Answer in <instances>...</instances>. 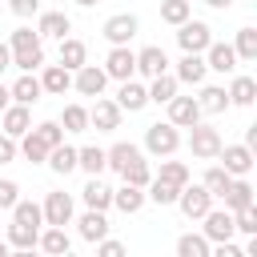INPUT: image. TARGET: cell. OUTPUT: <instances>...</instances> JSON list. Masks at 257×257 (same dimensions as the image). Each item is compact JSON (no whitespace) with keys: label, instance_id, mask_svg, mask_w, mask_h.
Instances as JSON below:
<instances>
[{"label":"cell","instance_id":"6da1fadb","mask_svg":"<svg viewBox=\"0 0 257 257\" xmlns=\"http://www.w3.org/2000/svg\"><path fill=\"white\" fill-rule=\"evenodd\" d=\"M177 44H181L185 56H205V48L213 44V28L205 20H185L177 28Z\"/></svg>","mask_w":257,"mask_h":257},{"label":"cell","instance_id":"7a4b0ae2","mask_svg":"<svg viewBox=\"0 0 257 257\" xmlns=\"http://www.w3.org/2000/svg\"><path fill=\"white\" fill-rule=\"evenodd\" d=\"M145 149H149L153 157H173V153L181 149V128H173L169 120L149 124V128H145Z\"/></svg>","mask_w":257,"mask_h":257},{"label":"cell","instance_id":"3957f363","mask_svg":"<svg viewBox=\"0 0 257 257\" xmlns=\"http://www.w3.org/2000/svg\"><path fill=\"white\" fill-rule=\"evenodd\" d=\"M40 213H44V229H64V225H72V197L64 189H56L44 197Z\"/></svg>","mask_w":257,"mask_h":257},{"label":"cell","instance_id":"277c9868","mask_svg":"<svg viewBox=\"0 0 257 257\" xmlns=\"http://www.w3.org/2000/svg\"><path fill=\"white\" fill-rule=\"evenodd\" d=\"M137 28H141V20L133 16V12H116V16H108L104 20V40L112 44V48H128V40L137 36Z\"/></svg>","mask_w":257,"mask_h":257},{"label":"cell","instance_id":"5b68a950","mask_svg":"<svg viewBox=\"0 0 257 257\" xmlns=\"http://www.w3.org/2000/svg\"><path fill=\"white\" fill-rule=\"evenodd\" d=\"M221 133L213 128V124H193V133H189V149H193V157L197 161H217V153H221Z\"/></svg>","mask_w":257,"mask_h":257},{"label":"cell","instance_id":"8992f818","mask_svg":"<svg viewBox=\"0 0 257 257\" xmlns=\"http://www.w3.org/2000/svg\"><path fill=\"white\" fill-rule=\"evenodd\" d=\"M201 221H205L201 237H205L209 245H225V241H233V233H237V229H233V213H229V209H209Z\"/></svg>","mask_w":257,"mask_h":257},{"label":"cell","instance_id":"52a82bcc","mask_svg":"<svg viewBox=\"0 0 257 257\" xmlns=\"http://www.w3.org/2000/svg\"><path fill=\"white\" fill-rule=\"evenodd\" d=\"M104 76L108 80H133L137 76V52L133 48H108V56H104Z\"/></svg>","mask_w":257,"mask_h":257},{"label":"cell","instance_id":"ba28073f","mask_svg":"<svg viewBox=\"0 0 257 257\" xmlns=\"http://www.w3.org/2000/svg\"><path fill=\"white\" fill-rule=\"evenodd\" d=\"M217 161H221V169H225L229 177H249V169H253V149H245V145H221Z\"/></svg>","mask_w":257,"mask_h":257},{"label":"cell","instance_id":"9c48e42d","mask_svg":"<svg viewBox=\"0 0 257 257\" xmlns=\"http://www.w3.org/2000/svg\"><path fill=\"white\" fill-rule=\"evenodd\" d=\"M177 209H181L189 221H201V217L213 209V197H209L201 185H185V189H181V197H177Z\"/></svg>","mask_w":257,"mask_h":257},{"label":"cell","instance_id":"30bf717a","mask_svg":"<svg viewBox=\"0 0 257 257\" xmlns=\"http://www.w3.org/2000/svg\"><path fill=\"white\" fill-rule=\"evenodd\" d=\"M165 72H169V56H165L161 44H149V48L137 52V76L157 80V76H165Z\"/></svg>","mask_w":257,"mask_h":257},{"label":"cell","instance_id":"8fae6325","mask_svg":"<svg viewBox=\"0 0 257 257\" xmlns=\"http://www.w3.org/2000/svg\"><path fill=\"white\" fill-rule=\"evenodd\" d=\"M120 108L112 104V100H104V96H96V104L88 108V128H96V133H116L120 128Z\"/></svg>","mask_w":257,"mask_h":257},{"label":"cell","instance_id":"7c38bea8","mask_svg":"<svg viewBox=\"0 0 257 257\" xmlns=\"http://www.w3.org/2000/svg\"><path fill=\"white\" fill-rule=\"evenodd\" d=\"M28 128H32V108H24V104H8V108L0 112V133H4V137L20 141Z\"/></svg>","mask_w":257,"mask_h":257},{"label":"cell","instance_id":"4fadbf2b","mask_svg":"<svg viewBox=\"0 0 257 257\" xmlns=\"http://www.w3.org/2000/svg\"><path fill=\"white\" fill-rule=\"evenodd\" d=\"M104 84H108V76H104V68H96V64H84V68L72 72V88H76L80 96H100Z\"/></svg>","mask_w":257,"mask_h":257},{"label":"cell","instance_id":"5bb4252c","mask_svg":"<svg viewBox=\"0 0 257 257\" xmlns=\"http://www.w3.org/2000/svg\"><path fill=\"white\" fill-rule=\"evenodd\" d=\"M169 124H173V128H193V124H201L197 100H193V96H173V100H169Z\"/></svg>","mask_w":257,"mask_h":257},{"label":"cell","instance_id":"9a60e30c","mask_svg":"<svg viewBox=\"0 0 257 257\" xmlns=\"http://www.w3.org/2000/svg\"><path fill=\"white\" fill-rule=\"evenodd\" d=\"M120 112H141L145 104H149V92H145V84L141 80H120V88H116V100H112Z\"/></svg>","mask_w":257,"mask_h":257},{"label":"cell","instance_id":"2e32d148","mask_svg":"<svg viewBox=\"0 0 257 257\" xmlns=\"http://www.w3.org/2000/svg\"><path fill=\"white\" fill-rule=\"evenodd\" d=\"M205 68H213V72H237V52H233V44L213 40V44L205 48Z\"/></svg>","mask_w":257,"mask_h":257},{"label":"cell","instance_id":"e0dca14e","mask_svg":"<svg viewBox=\"0 0 257 257\" xmlns=\"http://www.w3.org/2000/svg\"><path fill=\"white\" fill-rule=\"evenodd\" d=\"M8 92H12V104H24V108H32L40 96H44V88H40V80L32 76V72H24V76H16L12 84H8Z\"/></svg>","mask_w":257,"mask_h":257},{"label":"cell","instance_id":"ac0fdd59","mask_svg":"<svg viewBox=\"0 0 257 257\" xmlns=\"http://www.w3.org/2000/svg\"><path fill=\"white\" fill-rule=\"evenodd\" d=\"M76 233H80L88 245H96V241H104V237H108V217H104V213L84 209V213L76 217Z\"/></svg>","mask_w":257,"mask_h":257},{"label":"cell","instance_id":"d6986e66","mask_svg":"<svg viewBox=\"0 0 257 257\" xmlns=\"http://www.w3.org/2000/svg\"><path fill=\"white\" fill-rule=\"evenodd\" d=\"M36 80H40V88H44L48 96H64V92L72 88V72L60 68V64H44V72H40Z\"/></svg>","mask_w":257,"mask_h":257},{"label":"cell","instance_id":"ffe728a7","mask_svg":"<svg viewBox=\"0 0 257 257\" xmlns=\"http://www.w3.org/2000/svg\"><path fill=\"white\" fill-rule=\"evenodd\" d=\"M133 161H141V149L133 141H116L112 149H104V169H112V173H124Z\"/></svg>","mask_w":257,"mask_h":257},{"label":"cell","instance_id":"44dd1931","mask_svg":"<svg viewBox=\"0 0 257 257\" xmlns=\"http://www.w3.org/2000/svg\"><path fill=\"white\" fill-rule=\"evenodd\" d=\"M177 84H205V76H209V68H205V56H181L177 60Z\"/></svg>","mask_w":257,"mask_h":257},{"label":"cell","instance_id":"7402d4cb","mask_svg":"<svg viewBox=\"0 0 257 257\" xmlns=\"http://www.w3.org/2000/svg\"><path fill=\"white\" fill-rule=\"evenodd\" d=\"M221 201H225V209H229V213L249 209V205H253V185H249L245 177H233V181H229V189L221 193Z\"/></svg>","mask_w":257,"mask_h":257},{"label":"cell","instance_id":"603a6c76","mask_svg":"<svg viewBox=\"0 0 257 257\" xmlns=\"http://www.w3.org/2000/svg\"><path fill=\"white\" fill-rule=\"evenodd\" d=\"M84 64H88V48H84V40L64 36V40H60V68L76 72V68H84Z\"/></svg>","mask_w":257,"mask_h":257},{"label":"cell","instance_id":"cb8c5ba5","mask_svg":"<svg viewBox=\"0 0 257 257\" xmlns=\"http://www.w3.org/2000/svg\"><path fill=\"white\" fill-rule=\"evenodd\" d=\"M80 197H84V205H88L92 213H104V209L112 205V189H108L100 177H88V185L80 189Z\"/></svg>","mask_w":257,"mask_h":257},{"label":"cell","instance_id":"d4e9b609","mask_svg":"<svg viewBox=\"0 0 257 257\" xmlns=\"http://www.w3.org/2000/svg\"><path fill=\"white\" fill-rule=\"evenodd\" d=\"M36 32H40V40H44V36H56V40H64V36L72 32V20H68L64 12H40V20H36Z\"/></svg>","mask_w":257,"mask_h":257},{"label":"cell","instance_id":"484cf974","mask_svg":"<svg viewBox=\"0 0 257 257\" xmlns=\"http://www.w3.org/2000/svg\"><path fill=\"white\" fill-rule=\"evenodd\" d=\"M225 96H229V104L249 108V104L257 100V80H253V76H233V84L225 88Z\"/></svg>","mask_w":257,"mask_h":257},{"label":"cell","instance_id":"4316f807","mask_svg":"<svg viewBox=\"0 0 257 257\" xmlns=\"http://www.w3.org/2000/svg\"><path fill=\"white\" fill-rule=\"evenodd\" d=\"M145 92H149V104H169V100L177 96V76H173V72H165V76L149 80V84H145Z\"/></svg>","mask_w":257,"mask_h":257},{"label":"cell","instance_id":"83f0119b","mask_svg":"<svg viewBox=\"0 0 257 257\" xmlns=\"http://www.w3.org/2000/svg\"><path fill=\"white\" fill-rule=\"evenodd\" d=\"M193 100H197L201 112H225L229 108V96H225L221 84H201V96H193Z\"/></svg>","mask_w":257,"mask_h":257},{"label":"cell","instance_id":"f1b7e54d","mask_svg":"<svg viewBox=\"0 0 257 257\" xmlns=\"http://www.w3.org/2000/svg\"><path fill=\"white\" fill-rule=\"evenodd\" d=\"M112 205L120 209V213H141L145 209V189H133V185H120V189H112Z\"/></svg>","mask_w":257,"mask_h":257},{"label":"cell","instance_id":"f546056e","mask_svg":"<svg viewBox=\"0 0 257 257\" xmlns=\"http://www.w3.org/2000/svg\"><path fill=\"white\" fill-rule=\"evenodd\" d=\"M16 153H20L24 161H32V165H44V161H48V145H44V141H40V137H36L32 128H28L24 137H20V145H16Z\"/></svg>","mask_w":257,"mask_h":257},{"label":"cell","instance_id":"4dcf8cb0","mask_svg":"<svg viewBox=\"0 0 257 257\" xmlns=\"http://www.w3.org/2000/svg\"><path fill=\"white\" fill-rule=\"evenodd\" d=\"M36 249L48 253V257H60V253H68V233H64V229H40Z\"/></svg>","mask_w":257,"mask_h":257},{"label":"cell","instance_id":"1f68e13d","mask_svg":"<svg viewBox=\"0 0 257 257\" xmlns=\"http://www.w3.org/2000/svg\"><path fill=\"white\" fill-rule=\"evenodd\" d=\"M76 169H84L88 177H100L104 173V149H96V145L76 149Z\"/></svg>","mask_w":257,"mask_h":257},{"label":"cell","instance_id":"d6a6232c","mask_svg":"<svg viewBox=\"0 0 257 257\" xmlns=\"http://www.w3.org/2000/svg\"><path fill=\"white\" fill-rule=\"evenodd\" d=\"M36 237H40V229H32V225H8V237H4V245L8 249H36Z\"/></svg>","mask_w":257,"mask_h":257},{"label":"cell","instance_id":"836d02e7","mask_svg":"<svg viewBox=\"0 0 257 257\" xmlns=\"http://www.w3.org/2000/svg\"><path fill=\"white\" fill-rule=\"evenodd\" d=\"M161 20L173 24V28H181L185 20H193V4L189 0H161Z\"/></svg>","mask_w":257,"mask_h":257},{"label":"cell","instance_id":"e575fe53","mask_svg":"<svg viewBox=\"0 0 257 257\" xmlns=\"http://www.w3.org/2000/svg\"><path fill=\"white\" fill-rule=\"evenodd\" d=\"M64 133H84L88 128V108L84 104H64V112H60V120H56Z\"/></svg>","mask_w":257,"mask_h":257},{"label":"cell","instance_id":"d590c367","mask_svg":"<svg viewBox=\"0 0 257 257\" xmlns=\"http://www.w3.org/2000/svg\"><path fill=\"white\" fill-rule=\"evenodd\" d=\"M48 169L60 173V177H68V173L76 169V149H72V145H56V149L48 153Z\"/></svg>","mask_w":257,"mask_h":257},{"label":"cell","instance_id":"8d00e7d4","mask_svg":"<svg viewBox=\"0 0 257 257\" xmlns=\"http://www.w3.org/2000/svg\"><path fill=\"white\" fill-rule=\"evenodd\" d=\"M157 181H165V185H173V189H185V185H189V165H185V161H161Z\"/></svg>","mask_w":257,"mask_h":257},{"label":"cell","instance_id":"74e56055","mask_svg":"<svg viewBox=\"0 0 257 257\" xmlns=\"http://www.w3.org/2000/svg\"><path fill=\"white\" fill-rule=\"evenodd\" d=\"M12 221H16V225H32V229H40V225H44V213H40L36 201H24V197H20V201L12 205Z\"/></svg>","mask_w":257,"mask_h":257},{"label":"cell","instance_id":"f35d334b","mask_svg":"<svg viewBox=\"0 0 257 257\" xmlns=\"http://www.w3.org/2000/svg\"><path fill=\"white\" fill-rule=\"evenodd\" d=\"M209 241L201 237V233H181L177 237V257H209Z\"/></svg>","mask_w":257,"mask_h":257},{"label":"cell","instance_id":"ab89813d","mask_svg":"<svg viewBox=\"0 0 257 257\" xmlns=\"http://www.w3.org/2000/svg\"><path fill=\"white\" fill-rule=\"evenodd\" d=\"M233 52H237V60H257V28H253V24L237 28V44H233Z\"/></svg>","mask_w":257,"mask_h":257},{"label":"cell","instance_id":"60d3db41","mask_svg":"<svg viewBox=\"0 0 257 257\" xmlns=\"http://www.w3.org/2000/svg\"><path fill=\"white\" fill-rule=\"evenodd\" d=\"M28 48H44L40 44V32L36 28H16L8 36V52H28Z\"/></svg>","mask_w":257,"mask_h":257},{"label":"cell","instance_id":"b9f144b4","mask_svg":"<svg viewBox=\"0 0 257 257\" xmlns=\"http://www.w3.org/2000/svg\"><path fill=\"white\" fill-rule=\"evenodd\" d=\"M120 177H124V185H133V189H149V181H153V169H149V161L141 157V161H133V165L120 173Z\"/></svg>","mask_w":257,"mask_h":257},{"label":"cell","instance_id":"7bdbcfd3","mask_svg":"<svg viewBox=\"0 0 257 257\" xmlns=\"http://www.w3.org/2000/svg\"><path fill=\"white\" fill-rule=\"evenodd\" d=\"M177 197H181V189H173V185H165V181H149V189H145V201H157V205H177Z\"/></svg>","mask_w":257,"mask_h":257},{"label":"cell","instance_id":"ee69618b","mask_svg":"<svg viewBox=\"0 0 257 257\" xmlns=\"http://www.w3.org/2000/svg\"><path fill=\"white\" fill-rule=\"evenodd\" d=\"M229 181H233V177H229V173H225L221 165H213V169L205 173V181H201V189H205L209 197H221V193L229 189Z\"/></svg>","mask_w":257,"mask_h":257},{"label":"cell","instance_id":"f6af8a7d","mask_svg":"<svg viewBox=\"0 0 257 257\" xmlns=\"http://www.w3.org/2000/svg\"><path fill=\"white\" fill-rule=\"evenodd\" d=\"M12 68H20V72H36V68H44V48L12 52Z\"/></svg>","mask_w":257,"mask_h":257},{"label":"cell","instance_id":"bcb514c9","mask_svg":"<svg viewBox=\"0 0 257 257\" xmlns=\"http://www.w3.org/2000/svg\"><path fill=\"white\" fill-rule=\"evenodd\" d=\"M32 133H36V137L48 145V153H52L56 145H64V128H60L56 120H40V124H32Z\"/></svg>","mask_w":257,"mask_h":257},{"label":"cell","instance_id":"7dc6e473","mask_svg":"<svg viewBox=\"0 0 257 257\" xmlns=\"http://www.w3.org/2000/svg\"><path fill=\"white\" fill-rule=\"evenodd\" d=\"M233 229H237V233H245V237H257V205L237 209V213H233Z\"/></svg>","mask_w":257,"mask_h":257},{"label":"cell","instance_id":"c3c4849f","mask_svg":"<svg viewBox=\"0 0 257 257\" xmlns=\"http://www.w3.org/2000/svg\"><path fill=\"white\" fill-rule=\"evenodd\" d=\"M16 201H20V185L4 177V181H0V209H8V213H12V205H16Z\"/></svg>","mask_w":257,"mask_h":257},{"label":"cell","instance_id":"681fc988","mask_svg":"<svg viewBox=\"0 0 257 257\" xmlns=\"http://www.w3.org/2000/svg\"><path fill=\"white\" fill-rule=\"evenodd\" d=\"M96 257H128V249H124V241L104 237V241H96Z\"/></svg>","mask_w":257,"mask_h":257},{"label":"cell","instance_id":"f907efd6","mask_svg":"<svg viewBox=\"0 0 257 257\" xmlns=\"http://www.w3.org/2000/svg\"><path fill=\"white\" fill-rule=\"evenodd\" d=\"M8 8H12L20 20H28V16H36V12H40V0H8Z\"/></svg>","mask_w":257,"mask_h":257},{"label":"cell","instance_id":"816d5d0a","mask_svg":"<svg viewBox=\"0 0 257 257\" xmlns=\"http://www.w3.org/2000/svg\"><path fill=\"white\" fill-rule=\"evenodd\" d=\"M209 257H245V249H241L237 241H225V245H213Z\"/></svg>","mask_w":257,"mask_h":257},{"label":"cell","instance_id":"f5cc1de1","mask_svg":"<svg viewBox=\"0 0 257 257\" xmlns=\"http://www.w3.org/2000/svg\"><path fill=\"white\" fill-rule=\"evenodd\" d=\"M8 161H16V141L0 133V165H8Z\"/></svg>","mask_w":257,"mask_h":257},{"label":"cell","instance_id":"db71d44e","mask_svg":"<svg viewBox=\"0 0 257 257\" xmlns=\"http://www.w3.org/2000/svg\"><path fill=\"white\" fill-rule=\"evenodd\" d=\"M8 104H12V92H8V84H4V80H0V112H4V108H8Z\"/></svg>","mask_w":257,"mask_h":257},{"label":"cell","instance_id":"11a10c76","mask_svg":"<svg viewBox=\"0 0 257 257\" xmlns=\"http://www.w3.org/2000/svg\"><path fill=\"white\" fill-rule=\"evenodd\" d=\"M4 68H12V52H8V44H0V72Z\"/></svg>","mask_w":257,"mask_h":257},{"label":"cell","instance_id":"9f6ffc18","mask_svg":"<svg viewBox=\"0 0 257 257\" xmlns=\"http://www.w3.org/2000/svg\"><path fill=\"white\" fill-rule=\"evenodd\" d=\"M8 257H40L36 249H8Z\"/></svg>","mask_w":257,"mask_h":257},{"label":"cell","instance_id":"6f0895ef","mask_svg":"<svg viewBox=\"0 0 257 257\" xmlns=\"http://www.w3.org/2000/svg\"><path fill=\"white\" fill-rule=\"evenodd\" d=\"M205 4H209V8H229L233 0H205Z\"/></svg>","mask_w":257,"mask_h":257},{"label":"cell","instance_id":"680465c9","mask_svg":"<svg viewBox=\"0 0 257 257\" xmlns=\"http://www.w3.org/2000/svg\"><path fill=\"white\" fill-rule=\"evenodd\" d=\"M76 4H80V8H92V4H100V0H76Z\"/></svg>","mask_w":257,"mask_h":257},{"label":"cell","instance_id":"91938a15","mask_svg":"<svg viewBox=\"0 0 257 257\" xmlns=\"http://www.w3.org/2000/svg\"><path fill=\"white\" fill-rule=\"evenodd\" d=\"M0 257H8V245H4V241H0Z\"/></svg>","mask_w":257,"mask_h":257},{"label":"cell","instance_id":"94428289","mask_svg":"<svg viewBox=\"0 0 257 257\" xmlns=\"http://www.w3.org/2000/svg\"><path fill=\"white\" fill-rule=\"evenodd\" d=\"M60 257H76V253H72V249H68V253H60Z\"/></svg>","mask_w":257,"mask_h":257},{"label":"cell","instance_id":"6125c7cd","mask_svg":"<svg viewBox=\"0 0 257 257\" xmlns=\"http://www.w3.org/2000/svg\"><path fill=\"white\" fill-rule=\"evenodd\" d=\"M245 4H257V0H245Z\"/></svg>","mask_w":257,"mask_h":257}]
</instances>
